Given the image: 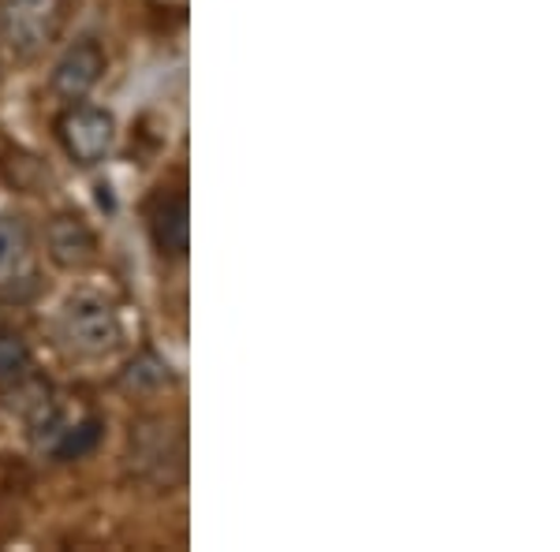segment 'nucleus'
Wrapping results in <instances>:
<instances>
[{
    "instance_id": "6",
    "label": "nucleus",
    "mask_w": 560,
    "mask_h": 552,
    "mask_svg": "<svg viewBox=\"0 0 560 552\" xmlns=\"http://www.w3.org/2000/svg\"><path fill=\"white\" fill-rule=\"evenodd\" d=\"M45 250L57 269L83 273L102 255V243H97V232L90 228L83 213H57L45 224Z\"/></svg>"
},
{
    "instance_id": "12",
    "label": "nucleus",
    "mask_w": 560,
    "mask_h": 552,
    "mask_svg": "<svg viewBox=\"0 0 560 552\" xmlns=\"http://www.w3.org/2000/svg\"><path fill=\"white\" fill-rule=\"evenodd\" d=\"M0 79H4V64H0Z\"/></svg>"
},
{
    "instance_id": "11",
    "label": "nucleus",
    "mask_w": 560,
    "mask_h": 552,
    "mask_svg": "<svg viewBox=\"0 0 560 552\" xmlns=\"http://www.w3.org/2000/svg\"><path fill=\"white\" fill-rule=\"evenodd\" d=\"M116 385L124 388L128 396H150V392H161L165 385H173V366H168L161 355L153 351H142L139 359L128 362L116 377Z\"/></svg>"
},
{
    "instance_id": "10",
    "label": "nucleus",
    "mask_w": 560,
    "mask_h": 552,
    "mask_svg": "<svg viewBox=\"0 0 560 552\" xmlns=\"http://www.w3.org/2000/svg\"><path fill=\"white\" fill-rule=\"evenodd\" d=\"M34 247V228L23 213H0V284L26 266Z\"/></svg>"
},
{
    "instance_id": "8",
    "label": "nucleus",
    "mask_w": 560,
    "mask_h": 552,
    "mask_svg": "<svg viewBox=\"0 0 560 552\" xmlns=\"http://www.w3.org/2000/svg\"><path fill=\"white\" fill-rule=\"evenodd\" d=\"M38 377V366H34V351L26 337L15 325L0 321V392L15 396L20 388H26Z\"/></svg>"
},
{
    "instance_id": "3",
    "label": "nucleus",
    "mask_w": 560,
    "mask_h": 552,
    "mask_svg": "<svg viewBox=\"0 0 560 552\" xmlns=\"http://www.w3.org/2000/svg\"><path fill=\"white\" fill-rule=\"evenodd\" d=\"M65 0H0V42L15 60H38L60 34Z\"/></svg>"
},
{
    "instance_id": "1",
    "label": "nucleus",
    "mask_w": 560,
    "mask_h": 552,
    "mask_svg": "<svg viewBox=\"0 0 560 552\" xmlns=\"http://www.w3.org/2000/svg\"><path fill=\"white\" fill-rule=\"evenodd\" d=\"M57 337L75 359H108L124 343V321L116 306L97 292H75L57 314Z\"/></svg>"
},
{
    "instance_id": "4",
    "label": "nucleus",
    "mask_w": 560,
    "mask_h": 552,
    "mask_svg": "<svg viewBox=\"0 0 560 552\" xmlns=\"http://www.w3.org/2000/svg\"><path fill=\"white\" fill-rule=\"evenodd\" d=\"M52 128H57L60 146L79 168L102 165L116 142V116L102 105H90L86 97L65 105V113L57 116Z\"/></svg>"
},
{
    "instance_id": "7",
    "label": "nucleus",
    "mask_w": 560,
    "mask_h": 552,
    "mask_svg": "<svg viewBox=\"0 0 560 552\" xmlns=\"http://www.w3.org/2000/svg\"><path fill=\"white\" fill-rule=\"evenodd\" d=\"M108 60H105V49L97 45L94 38H79L75 45H68L65 57L52 64V75H49V90L52 97H60L65 105L71 102H83V97L102 83Z\"/></svg>"
},
{
    "instance_id": "9",
    "label": "nucleus",
    "mask_w": 560,
    "mask_h": 552,
    "mask_svg": "<svg viewBox=\"0 0 560 552\" xmlns=\"http://www.w3.org/2000/svg\"><path fill=\"white\" fill-rule=\"evenodd\" d=\"M102 437H105V422L97 419V414H86L83 422L60 425V430L52 433L49 456L57 459V463H75V459H86L90 451H97Z\"/></svg>"
},
{
    "instance_id": "2",
    "label": "nucleus",
    "mask_w": 560,
    "mask_h": 552,
    "mask_svg": "<svg viewBox=\"0 0 560 552\" xmlns=\"http://www.w3.org/2000/svg\"><path fill=\"white\" fill-rule=\"evenodd\" d=\"M128 467L150 489H179L187 478V433L184 422L147 419L131 430Z\"/></svg>"
},
{
    "instance_id": "5",
    "label": "nucleus",
    "mask_w": 560,
    "mask_h": 552,
    "mask_svg": "<svg viewBox=\"0 0 560 552\" xmlns=\"http://www.w3.org/2000/svg\"><path fill=\"white\" fill-rule=\"evenodd\" d=\"M147 228L165 261H184L187 247H191V205H187L184 184L176 187H158V195L150 198L147 210Z\"/></svg>"
}]
</instances>
